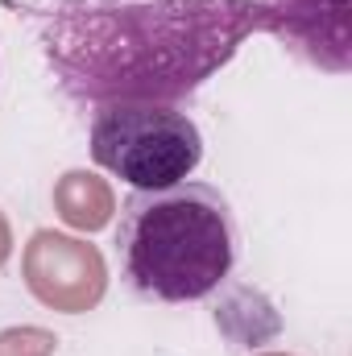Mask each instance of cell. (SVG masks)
<instances>
[{
  "label": "cell",
  "mask_w": 352,
  "mask_h": 356,
  "mask_svg": "<svg viewBox=\"0 0 352 356\" xmlns=\"http://www.w3.org/2000/svg\"><path fill=\"white\" fill-rule=\"evenodd\" d=\"M25 21L75 104H178L265 25L262 0H29Z\"/></svg>",
  "instance_id": "1"
},
{
  "label": "cell",
  "mask_w": 352,
  "mask_h": 356,
  "mask_svg": "<svg viewBox=\"0 0 352 356\" xmlns=\"http://www.w3.org/2000/svg\"><path fill=\"white\" fill-rule=\"evenodd\" d=\"M91 158L137 191L170 186L199 170L203 133L178 104H99L91 112Z\"/></svg>",
  "instance_id": "3"
},
{
  "label": "cell",
  "mask_w": 352,
  "mask_h": 356,
  "mask_svg": "<svg viewBox=\"0 0 352 356\" xmlns=\"http://www.w3.org/2000/svg\"><path fill=\"white\" fill-rule=\"evenodd\" d=\"M112 249L133 294L150 302H199L232 277L241 228L220 186L182 178L133 191L120 203Z\"/></svg>",
  "instance_id": "2"
}]
</instances>
